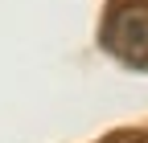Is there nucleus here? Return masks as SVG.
I'll use <instances>...</instances> for the list:
<instances>
[{
    "label": "nucleus",
    "instance_id": "1",
    "mask_svg": "<svg viewBox=\"0 0 148 143\" xmlns=\"http://www.w3.org/2000/svg\"><path fill=\"white\" fill-rule=\"evenodd\" d=\"M103 45L119 61L148 65V4H119L103 25Z\"/></svg>",
    "mask_w": 148,
    "mask_h": 143
}]
</instances>
